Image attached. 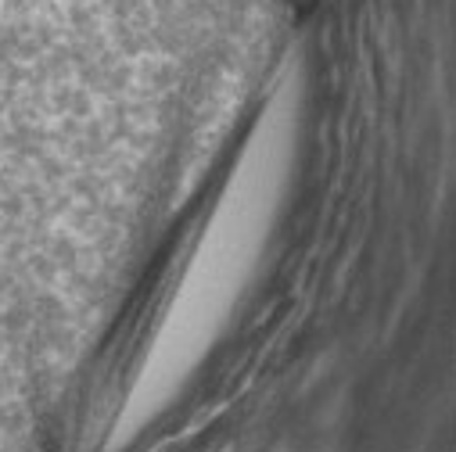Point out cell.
I'll use <instances>...</instances> for the list:
<instances>
[{"label": "cell", "mask_w": 456, "mask_h": 452, "mask_svg": "<svg viewBox=\"0 0 456 452\" xmlns=\"http://www.w3.org/2000/svg\"><path fill=\"white\" fill-rule=\"evenodd\" d=\"M291 151L295 111L288 104H277L248 141V151L234 180L226 183L183 273V284L155 334L151 352L137 370L126 413L119 420L123 434H134V427H141L169 402V395L191 377V370L201 363V356L231 319V309L252 280L259 252L277 222Z\"/></svg>", "instance_id": "cell-1"}]
</instances>
